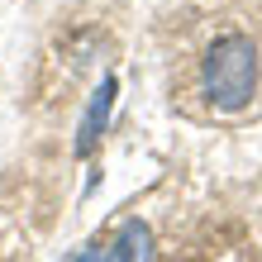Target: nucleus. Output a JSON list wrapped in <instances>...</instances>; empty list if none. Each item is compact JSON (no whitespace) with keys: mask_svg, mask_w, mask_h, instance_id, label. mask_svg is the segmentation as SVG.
Instances as JSON below:
<instances>
[{"mask_svg":"<svg viewBox=\"0 0 262 262\" xmlns=\"http://www.w3.org/2000/svg\"><path fill=\"white\" fill-rule=\"evenodd\" d=\"M200 86L214 110H243L257 91V48L243 34L214 38L200 57Z\"/></svg>","mask_w":262,"mask_h":262,"instance_id":"nucleus-1","label":"nucleus"},{"mask_svg":"<svg viewBox=\"0 0 262 262\" xmlns=\"http://www.w3.org/2000/svg\"><path fill=\"white\" fill-rule=\"evenodd\" d=\"M110 110H115V76H105V81L91 91L86 115H81V124H76V158H91V152H96L105 124H110Z\"/></svg>","mask_w":262,"mask_h":262,"instance_id":"nucleus-2","label":"nucleus"},{"mask_svg":"<svg viewBox=\"0 0 262 262\" xmlns=\"http://www.w3.org/2000/svg\"><path fill=\"white\" fill-rule=\"evenodd\" d=\"M100 262H152V229L143 220L119 224V234H115L110 248H105Z\"/></svg>","mask_w":262,"mask_h":262,"instance_id":"nucleus-3","label":"nucleus"},{"mask_svg":"<svg viewBox=\"0 0 262 262\" xmlns=\"http://www.w3.org/2000/svg\"><path fill=\"white\" fill-rule=\"evenodd\" d=\"M67 262H100V248H96V243H86V248H76Z\"/></svg>","mask_w":262,"mask_h":262,"instance_id":"nucleus-4","label":"nucleus"}]
</instances>
